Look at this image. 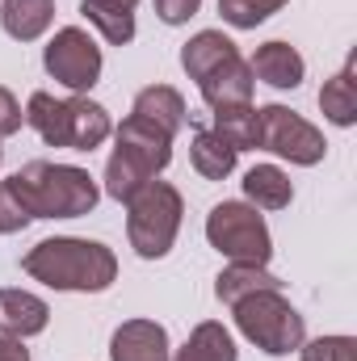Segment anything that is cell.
Here are the masks:
<instances>
[{"label":"cell","instance_id":"ac0fdd59","mask_svg":"<svg viewBox=\"0 0 357 361\" xmlns=\"http://www.w3.org/2000/svg\"><path fill=\"white\" fill-rule=\"evenodd\" d=\"M257 290H282V281L269 273V265H244V261H231L227 269L214 277V298H219L223 307H236V302H244V298L257 294Z\"/></svg>","mask_w":357,"mask_h":361},{"label":"cell","instance_id":"5bb4252c","mask_svg":"<svg viewBox=\"0 0 357 361\" xmlns=\"http://www.w3.org/2000/svg\"><path fill=\"white\" fill-rule=\"evenodd\" d=\"M189 164L198 169V177L206 180H227L240 164V152L210 126H198L193 139H189Z\"/></svg>","mask_w":357,"mask_h":361},{"label":"cell","instance_id":"e0dca14e","mask_svg":"<svg viewBox=\"0 0 357 361\" xmlns=\"http://www.w3.org/2000/svg\"><path fill=\"white\" fill-rule=\"evenodd\" d=\"M131 114H139V118L156 122V126H160V130H169L173 139H177L181 130H185V122H189L185 97H181V92L173 89V85H147V89L135 97Z\"/></svg>","mask_w":357,"mask_h":361},{"label":"cell","instance_id":"9a60e30c","mask_svg":"<svg viewBox=\"0 0 357 361\" xmlns=\"http://www.w3.org/2000/svg\"><path fill=\"white\" fill-rule=\"evenodd\" d=\"M236 55H240V47H236L223 30H198V34L181 47V68H185L189 80H202V76H210L219 63H227V59H236Z\"/></svg>","mask_w":357,"mask_h":361},{"label":"cell","instance_id":"30bf717a","mask_svg":"<svg viewBox=\"0 0 357 361\" xmlns=\"http://www.w3.org/2000/svg\"><path fill=\"white\" fill-rule=\"evenodd\" d=\"M109 361H173V345L164 324L156 319H126L109 336Z\"/></svg>","mask_w":357,"mask_h":361},{"label":"cell","instance_id":"d4e9b609","mask_svg":"<svg viewBox=\"0 0 357 361\" xmlns=\"http://www.w3.org/2000/svg\"><path fill=\"white\" fill-rule=\"evenodd\" d=\"M298 357L303 361H353L357 341L353 336H315V341H303Z\"/></svg>","mask_w":357,"mask_h":361},{"label":"cell","instance_id":"5b68a950","mask_svg":"<svg viewBox=\"0 0 357 361\" xmlns=\"http://www.w3.org/2000/svg\"><path fill=\"white\" fill-rule=\"evenodd\" d=\"M126 206V240L143 261H164L177 244L181 219H185V197L169 180H147Z\"/></svg>","mask_w":357,"mask_h":361},{"label":"cell","instance_id":"f1b7e54d","mask_svg":"<svg viewBox=\"0 0 357 361\" xmlns=\"http://www.w3.org/2000/svg\"><path fill=\"white\" fill-rule=\"evenodd\" d=\"M0 361H30L25 341H17V336H0Z\"/></svg>","mask_w":357,"mask_h":361},{"label":"cell","instance_id":"4dcf8cb0","mask_svg":"<svg viewBox=\"0 0 357 361\" xmlns=\"http://www.w3.org/2000/svg\"><path fill=\"white\" fill-rule=\"evenodd\" d=\"M0 164H4V147H0Z\"/></svg>","mask_w":357,"mask_h":361},{"label":"cell","instance_id":"9c48e42d","mask_svg":"<svg viewBox=\"0 0 357 361\" xmlns=\"http://www.w3.org/2000/svg\"><path fill=\"white\" fill-rule=\"evenodd\" d=\"M42 68L55 85L72 92V97H85V92L101 80V47L92 42V34H85L80 25H63L55 30V38L42 47Z\"/></svg>","mask_w":357,"mask_h":361},{"label":"cell","instance_id":"83f0119b","mask_svg":"<svg viewBox=\"0 0 357 361\" xmlns=\"http://www.w3.org/2000/svg\"><path fill=\"white\" fill-rule=\"evenodd\" d=\"M202 0H156V17L164 25H185L189 17H198Z\"/></svg>","mask_w":357,"mask_h":361},{"label":"cell","instance_id":"3957f363","mask_svg":"<svg viewBox=\"0 0 357 361\" xmlns=\"http://www.w3.org/2000/svg\"><path fill=\"white\" fill-rule=\"evenodd\" d=\"M8 180L34 219H80V214H92L101 202V185L89 177V169H76V164L30 160Z\"/></svg>","mask_w":357,"mask_h":361},{"label":"cell","instance_id":"484cf974","mask_svg":"<svg viewBox=\"0 0 357 361\" xmlns=\"http://www.w3.org/2000/svg\"><path fill=\"white\" fill-rule=\"evenodd\" d=\"M34 223V214L25 210L21 193L13 189V180H0V235H17Z\"/></svg>","mask_w":357,"mask_h":361},{"label":"cell","instance_id":"f546056e","mask_svg":"<svg viewBox=\"0 0 357 361\" xmlns=\"http://www.w3.org/2000/svg\"><path fill=\"white\" fill-rule=\"evenodd\" d=\"M105 4H118V8H131V13H135V4H139V0H105Z\"/></svg>","mask_w":357,"mask_h":361},{"label":"cell","instance_id":"8fae6325","mask_svg":"<svg viewBox=\"0 0 357 361\" xmlns=\"http://www.w3.org/2000/svg\"><path fill=\"white\" fill-rule=\"evenodd\" d=\"M248 68H253V80H261L269 89H282V92L298 89L303 76H307V59L298 55V47H290V42H282V38L261 42L257 55L248 59Z\"/></svg>","mask_w":357,"mask_h":361},{"label":"cell","instance_id":"4fadbf2b","mask_svg":"<svg viewBox=\"0 0 357 361\" xmlns=\"http://www.w3.org/2000/svg\"><path fill=\"white\" fill-rule=\"evenodd\" d=\"M51 324V307L47 298L30 294V290H0V328L4 336H17V341H30L38 332H47Z\"/></svg>","mask_w":357,"mask_h":361},{"label":"cell","instance_id":"2e32d148","mask_svg":"<svg viewBox=\"0 0 357 361\" xmlns=\"http://www.w3.org/2000/svg\"><path fill=\"white\" fill-rule=\"evenodd\" d=\"M55 21V0H0V30L13 42H38Z\"/></svg>","mask_w":357,"mask_h":361},{"label":"cell","instance_id":"4316f807","mask_svg":"<svg viewBox=\"0 0 357 361\" xmlns=\"http://www.w3.org/2000/svg\"><path fill=\"white\" fill-rule=\"evenodd\" d=\"M21 122H25V109H21V101H17L13 92L0 85V139L17 135V130H21Z\"/></svg>","mask_w":357,"mask_h":361},{"label":"cell","instance_id":"277c9868","mask_svg":"<svg viewBox=\"0 0 357 361\" xmlns=\"http://www.w3.org/2000/svg\"><path fill=\"white\" fill-rule=\"evenodd\" d=\"M25 122L47 147H68V152H92L114 135V118L105 105L89 97H51V92H30L25 101Z\"/></svg>","mask_w":357,"mask_h":361},{"label":"cell","instance_id":"7402d4cb","mask_svg":"<svg viewBox=\"0 0 357 361\" xmlns=\"http://www.w3.org/2000/svg\"><path fill=\"white\" fill-rule=\"evenodd\" d=\"M320 109H324V118L332 122V126H353L357 122V85H353V59L332 76V80H324V89H320Z\"/></svg>","mask_w":357,"mask_h":361},{"label":"cell","instance_id":"8992f818","mask_svg":"<svg viewBox=\"0 0 357 361\" xmlns=\"http://www.w3.org/2000/svg\"><path fill=\"white\" fill-rule=\"evenodd\" d=\"M236 328L248 345H257L265 357H290L307 341V319L282 290H257L244 302L231 307Z\"/></svg>","mask_w":357,"mask_h":361},{"label":"cell","instance_id":"52a82bcc","mask_svg":"<svg viewBox=\"0 0 357 361\" xmlns=\"http://www.w3.org/2000/svg\"><path fill=\"white\" fill-rule=\"evenodd\" d=\"M206 240L227 261L269 265V257H273V235H269L265 214L257 206H248V202H219V206H210Z\"/></svg>","mask_w":357,"mask_h":361},{"label":"cell","instance_id":"44dd1931","mask_svg":"<svg viewBox=\"0 0 357 361\" xmlns=\"http://www.w3.org/2000/svg\"><path fill=\"white\" fill-rule=\"evenodd\" d=\"M210 130H219L236 152H257V143H261L257 105H219V109H210Z\"/></svg>","mask_w":357,"mask_h":361},{"label":"cell","instance_id":"603a6c76","mask_svg":"<svg viewBox=\"0 0 357 361\" xmlns=\"http://www.w3.org/2000/svg\"><path fill=\"white\" fill-rule=\"evenodd\" d=\"M80 13L89 17V25L109 47L135 42V13L131 8H118V4H105V0H80Z\"/></svg>","mask_w":357,"mask_h":361},{"label":"cell","instance_id":"6da1fadb","mask_svg":"<svg viewBox=\"0 0 357 361\" xmlns=\"http://www.w3.org/2000/svg\"><path fill=\"white\" fill-rule=\"evenodd\" d=\"M21 269L47 290L63 294H101L118 281V257L101 240L80 235H51L21 257Z\"/></svg>","mask_w":357,"mask_h":361},{"label":"cell","instance_id":"7a4b0ae2","mask_svg":"<svg viewBox=\"0 0 357 361\" xmlns=\"http://www.w3.org/2000/svg\"><path fill=\"white\" fill-rule=\"evenodd\" d=\"M173 164V135L156 122L126 114L122 126H114V152L105 160V193L114 202H131L147 180H156Z\"/></svg>","mask_w":357,"mask_h":361},{"label":"cell","instance_id":"cb8c5ba5","mask_svg":"<svg viewBox=\"0 0 357 361\" xmlns=\"http://www.w3.org/2000/svg\"><path fill=\"white\" fill-rule=\"evenodd\" d=\"M290 0H219V17L231 30H257L261 21H269L277 8H286Z\"/></svg>","mask_w":357,"mask_h":361},{"label":"cell","instance_id":"7c38bea8","mask_svg":"<svg viewBox=\"0 0 357 361\" xmlns=\"http://www.w3.org/2000/svg\"><path fill=\"white\" fill-rule=\"evenodd\" d=\"M253 89H257V80H253V68H248L244 55L219 63L210 76L198 80V92H202V101L210 109H219V105H253Z\"/></svg>","mask_w":357,"mask_h":361},{"label":"cell","instance_id":"ba28073f","mask_svg":"<svg viewBox=\"0 0 357 361\" xmlns=\"http://www.w3.org/2000/svg\"><path fill=\"white\" fill-rule=\"evenodd\" d=\"M257 122H261V143L257 152H273L277 160H290L298 169H315L328 156L324 130L311 126L303 114L286 109V105H257Z\"/></svg>","mask_w":357,"mask_h":361},{"label":"cell","instance_id":"d6986e66","mask_svg":"<svg viewBox=\"0 0 357 361\" xmlns=\"http://www.w3.org/2000/svg\"><path fill=\"white\" fill-rule=\"evenodd\" d=\"M173 361H240V349H236V336L219 319H202L189 332V341L173 353Z\"/></svg>","mask_w":357,"mask_h":361},{"label":"cell","instance_id":"ffe728a7","mask_svg":"<svg viewBox=\"0 0 357 361\" xmlns=\"http://www.w3.org/2000/svg\"><path fill=\"white\" fill-rule=\"evenodd\" d=\"M240 185H244V202L257 206V210H286V206L294 202V185H290V177H286L277 164H257V169H248Z\"/></svg>","mask_w":357,"mask_h":361}]
</instances>
